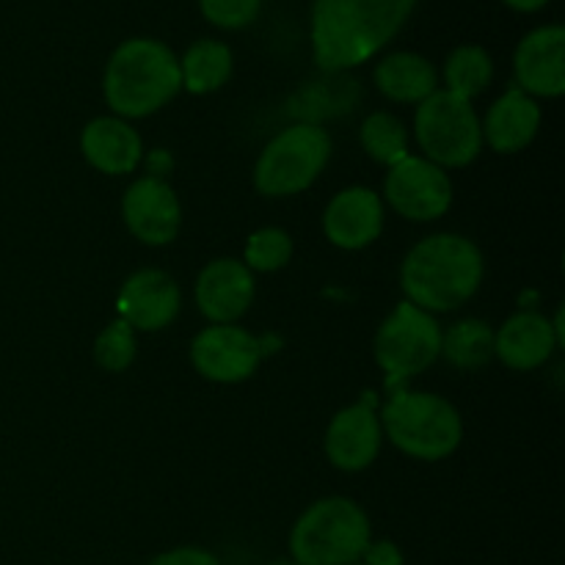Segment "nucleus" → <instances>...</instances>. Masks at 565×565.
<instances>
[{
	"label": "nucleus",
	"mask_w": 565,
	"mask_h": 565,
	"mask_svg": "<svg viewBox=\"0 0 565 565\" xmlns=\"http://www.w3.org/2000/svg\"><path fill=\"white\" fill-rule=\"evenodd\" d=\"M386 224V207L381 193L367 185H348L337 191L323 207L326 241L340 252H364L381 237Z\"/></svg>",
	"instance_id": "nucleus-15"
},
{
	"label": "nucleus",
	"mask_w": 565,
	"mask_h": 565,
	"mask_svg": "<svg viewBox=\"0 0 565 565\" xmlns=\"http://www.w3.org/2000/svg\"><path fill=\"white\" fill-rule=\"evenodd\" d=\"M379 408V395L364 392L356 403L340 408L329 419L323 434V452L337 472L359 475L379 461L381 447H384Z\"/></svg>",
	"instance_id": "nucleus-11"
},
{
	"label": "nucleus",
	"mask_w": 565,
	"mask_h": 565,
	"mask_svg": "<svg viewBox=\"0 0 565 565\" xmlns=\"http://www.w3.org/2000/svg\"><path fill=\"white\" fill-rule=\"evenodd\" d=\"M257 298V276L235 257H215L199 270L193 301L210 326L237 323Z\"/></svg>",
	"instance_id": "nucleus-16"
},
{
	"label": "nucleus",
	"mask_w": 565,
	"mask_h": 565,
	"mask_svg": "<svg viewBox=\"0 0 565 565\" xmlns=\"http://www.w3.org/2000/svg\"><path fill=\"white\" fill-rule=\"evenodd\" d=\"M384 439L414 461H445L461 447L463 417L439 392L397 386L379 408Z\"/></svg>",
	"instance_id": "nucleus-4"
},
{
	"label": "nucleus",
	"mask_w": 565,
	"mask_h": 565,
	"mask_svg": "<svg viewBox=\"0 0 565 565\" xmlns=\"http://www.w3.org/2000/svg\"><path fill=\"white\" fill-rule=\"evenodd\" d=\"M541 121H544V110H541L539 99L516 86L508 88L491 103L486 116H480L483 147L494 149L497 154L524 152L539 136Z\"/></svg>",
	"instance_id": "nucleus-19"
},
{
	"label": "nucleus",
	"mask_w": 565,
	"mask_h": 565,
	"mask_svg": "<svg viewBox=\"0 0 565 565\" xmlns=\"http://www.w3.org/2000/svg\"><path fill=\"white\" fill-rule=\"evenodd\" d=\"M373 83L390 103L397 105H419L439 88V72L434 61L425 55L401 50L390 53L375 64Z\"/></svg>",
	"instance_id": "nucleus-20"
},
{
	"label": "nucleus",
	"mask_w": 565,
	"mask_h": 565,
	"mask_svg": "<svg viewBox=\"0 0 565 565\" xmlns=\"http://www.w3.org/2000/svg\"><path fill=\"white\" fill-rule=\"evenodd\" d=\"M268 565H298L296 561H274V563H268Z\"/></svg>",
	"instance_id": "nucleus-31"
},
{
	"label": "nucleus",
	"mask_w": 565,
	"mask_h": 565,
	"mask_svg": "<svg viewBox=\"0 0 565 565\" xmlns=\"http://www.w3.org/2000/svg\"><path fill=\"white\" fill-rule=\"evenodd\" d=\"M381 199H384V207H390L401 218L430 224L450 213L456 185H452L450 171L412 152L401 163L386 169Z\"/></svg>",
	"instance_id": "nucleus-9"
},
{
	"label": "nucleus",
	"mask_w": 565,
	"mask_h": 565,
	"mask_svg": "<svg viewBox=\"0 0 565 565\" xmlns=\"http://www.w3.org/2000/svg\"><path fill=\"white\" fill-rule=\"evenodd\" d=\"M296 241L285 226H259L246 237L243 246V265L257 274H279L292 263Z\"/></svg>",
	"instance_id": "nucleus-25"
},
{
	"label": "nucleus",
	"mask_w": 565,
	"mask_h": 565,
	"mask_svg": "<svg viewBox=\"0 0 565 565\" xmlns=\"http://www.w3.org/2000/svg\"><path fill=\"white\" fill-rule=\"evenodd\" d=\"M373 359L384 373L386 392L406 386L441 359V326L436 315L401 301L373 337Z\"/></svg>",
	"instance_id": "nucleus-8"
},
{
	"label": "nucleus",
	"mask_w": 565,
	"mask_h": 565,
	"mask_svg": "<svg viewBox=\"0 0 565 565\" xmlns=\"http://www.w3.org/2000/svg\"><path fill=\"white\" fill-rule=\"evenodd\" d=\"M441 77H445L447 92L475 103V97H480L494 81V61L489 50L480 44H461L447 55Z\"/></svg>",
	"instance_id": "nucleus-24"
},
{
	"label": "nucleus",
	"mask_w": 565,
	"mask_h": 565,
	"mask_svg": "<svg viewBox=\"0 0 565 565\" xmlns=\"http://www.w3.org/2000/svg\"><path fill=\"white\" fill-rule=\"evenodd\" d=\"M334 141L315 121H296L276 132L254 163V188L265 199H292L309 191L329 166Z\"/></svg>",
	"instance_id": "nucleus-6"
},
{
	"label": "nucleus",
	"mask_w": 565,
	"mask_h": 565,
	"mask_svg": "<svg viewBox=\"0 0 565 565\" xmlns=\"http://www.w3.org/2000/svg\"><path fill=\"white\" fill-rule=\"evenodd\" d=\"M263 0H199L204 20L224 31H241L248 28L259 14Z\"/></svg>",
	"instance_id": "nucleus-27"
},
{
	"label": "nucleus",
	"mask_w": 565,
	"mask_h": 565,
	"mask_svg": "<svg viewBox=\"0 0 565 565\" xmlns=\"http://www.w3.org/2000/svg\"><path fill=\"white\" fill-rule=\"evenodd\" d=\"M417 0H315L312 58L323 72L362 66L397 36Z\"/></svg>",
	"instance_id": "nucleus-1"
},
{
	"label": "nucleus",
	"mask_w": 565,
	"mask_h": 565,
	"mask_svg": "<svg viewBox=\"0 0 565 565\" xmlns=\"http://www.w3.org/2000/svg\"><path fill=\"white\" fill-rule=\"evenodd\" d=\"M81 154L99 174L127 177L143 163V138L132 121L105 114L81 130Z\"/></svg>",
	"instance_id": "nucleus-18"
},
{
	"label": "nucleus",
	"mask_w": 565,
	"mask_h": 565,
	"mask_svg": "<svg viewBox=\"0 0 565 565\" xmlns=\"http://www.w3.org/2000/svg\"><path fill=\"white\" fill-rule=\"evenodd\" d=\"M486 279V257L478 243L458 232H434L406 252L401 263L403 301L428 315L467 307Z\"/></svg>",
	"instance_id": "nucleus-2"
},
{
	"label": "nucleus",
	"mask_w": 565,
	"mask_h": 565,
	"mask_svg": "<svg viewBox=\"0 0 565 565\" xmlns=\"http://www.w3.org/2000/svg\"><path fill=\"white\" fill-rule=\"evenodd\" d=\"M359 143L370 160L392 169L412 154V130L401 116L390 114V110H373L359 127Z\"/></svg>",
	"instance_id": "nucleus-23"
},
{
	"label": "nucleus",
	"mask_w": 565,
	"mask_h": 565,
	"mask_svg": "<svg viewBox=\"0 0 565 565\" xmlns=\"http://www.w3.org/2000/svg\"><path fill=\"white\" fill-rule=\"evenodd\" d=\"M362 565H406V557H403L401 546L395 544V541H370V546L364 550L362 561H359Z\"/></svg>",
	"instance_id": "nucleus-29"
},
{
	"label": "nucleus",
	"mask_w": 565,
	"mask_h": 565,
	"mask_svg": "<svg viewBox=\"0 0 565 565\" xmlns=\"http://www.w3.org/2000/svg\"><path fill=\"white\" fill-rule=\"evenodd\" d=\"M373 541L367 511L351 497H320L290 530V561L298 565H351Z\"/></svg>",
	"instance_id": "nucleus-5"
},
{
	"label": "nucleus",
	"mask_w": 565,
	"mask_h": 565,
	"mask_svg": "<svg viewBox=\"0 0 565 565\" xmlns=\"http://www.w3.org/2000/svg\"><path fill=\"white\" fill-rule=\"evenodd\" d=\"M268 345L263 337L252 334L237 323L226 326H204L191 340L193 370L210 384L235 386L252 379L263 364Z\"/></svg>",
	"instance_id": "nucleus-10"
},
{
	"label": "nucleus",
	"mask_w": 565,
	"mask_h": 565,
	"mask_svg": "<svg viewBox=\"0 0 565 565\" xmlns=\"http://www.w3.org/2000/svg\"><path fill=\"white\" fill-rule=\"evenodd\" d=\"M232 72H235V55H232L230 44L218 42V39H199L180 58L182 88L196 97L224 88Z\"/></svg>",
	"instance_id": "nucleus-21"
},
{
	"label": "nucleus",
	"mask_w": 565,
	"mask_h": 565,
	"mask_svg": "<svg viewBox=\"0 0 565 565\" xmlns=\"http://www.w3.org/2000/svg\"><path fill=\"white\" fill-rule=\"evenodd\" d=\"M505 6H511L513 11H524V14H533V11L544 9L550 0H502Z\"/></svg>",
	"instance_id": "nucleus-30"
},
{
	"label": "nucleus",
	"mask_w": 565,
	"mask_h": 565,
	"mask_svg": "<svg viewBox=\"0 0 565 565\" xmlns=\"http://www.w3.org/2000/svg\"><path fill=\"white\" fill-rule=\"evenodd\" d=\"M412 141L425 160L445 171L467 169L483 152L480 114L472 99H463L447 88H436L417 105Z\"/></svg>",
	"instance_id": "nucleus-7"
},
{
	"label": "nucleus",
	"mask_w": 565,
	"mask_h": 565,
	"mask_svg": "<svg viewBox=\"0 0 565 565\" xmlns=\"http://www.w3.org/2000/svg\"><path fill=\"white\" fill-rule=\"evenodd\" d=\"M182 309V290L169 270L141 268L127 276L119 287L116 312L141 334H158L169 329Z\"/></svg>",
	"instance_id": "nucleus-14"
},
{
	"label": "nucleus",
	"mask_w": 565,
	"mask_h": 565,
	"mask_svg": "<svg viewBox=\"0 0 565 565\" xmlns=\"http://www.w3.org/2000/svg\"><path fill=\"white\" fill-rule=\"evenodd\" d=\"M147 565H224L210 550L202 546H177V550L163 552L152 557Z\"/></svg>",
	"instance_id": "nucleus-28"
},
{
	"label": "nucleus",
	"mask_w": 565,
	"mask_h": 565,
	"mask_svg": "<svg viewBox=\"0 0 565 565\" xmlns=\"http://www.w3.org/2000/svg\"><path fill=\"white\" fill-rule=\"evenodd\" d=\"M180 92V58L158 39H127L105 64L103 97L110 114L119 119H147L163 110Z\"/></svg>",
	"instance_id": "nucleus-3"
},
{
	"label": "nucleus",
	"mask_w": 565,
	"mask_h": 565,
	"mask_svg": "<svg viewBox=\"0 0 565 565\" xmlns=\"http://www.w3.org/2000/svg\"><path fill=\"white\" fill-rule=\"evenodd\" d=\"M92 356L105 373H125L138 356V331H132L121 318L110 320L94 340Z\"/></svg>",
	"instance_id": "nucleus-26"
},
{
	"label": "nucleus",
	"mask_w": 565,
	"mask_h": 565,
	"mask_svg": "<svg viewBox=\"0 0 565 565\" xmlns=\"http://www.w3.org/2000/svg\"><path fill=\"white\" fill-rule=\"evenodd\" d=\"M121 221L143 246H171L182 230V204L174 185L160 174L132 180L121 196Z\"/></svg>",
	"instance_id": "nucleus-12"
},
{
	"label": "nucleus",
	"mask_w": 565,
	"mask_h": 565,
	"mask_svg": "<svg viewBox=\"0 0 565 565\" xmlns=\"http://www.w3.org/2000/svg\"><path fill=\"white\" fill-rule=\"evenodd\" d=\"M516 88L533 99H557L565 92V28L541 25L513 53Z\"/></svg>",
	"instance_id": "nucleus-17"
},
{
	"label": "nucleus",
	"mask_w": 565,
	"mask_h": 565,
	"mask_svg": "<svg viewBox=\"0 0 565 565\" xmlns=\"http://www.w3.org/2000/svg\"><path fill=\"white\" fill-rule=\"evenodd\" d=\"M441 359L463 373L483 370L494 359V326L483 318H461L441 329Z\"/></svg>",
	"instance_id": "nucleus-22"
},
{
	"label": "nucleus",
	"mask_w": 565,
	"mask_h": 565,
	"mask_svg": "<svg viewBox=\"0 0 565 565\" xmlns=\"http://www.w3.org/2000/svg\"><path fill=\"white\" fill-rule=\"evenodd\" d=\"M563 345L561 312L550 318L539 309H519L494 329V359L513 373H533L544 367Z\"/></svg>",
	"instance_id": "nucleus-13"
},
{
	"label": "nucleus",
	"mask_w": 565,
	"mask_h": 565,
	"mask_svg": "<svg viewBox=\"0 0 565 565\" xmlns=\"http://www.w3.org/2000/svg\"><path fill=\"white\" fill-rule=\"evenodd\" d=\"M351 565H362V563H351Z\"/></svg>",
	"instance_id": "nucleus-32"
}]
</instances>
